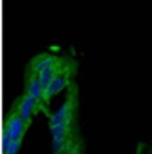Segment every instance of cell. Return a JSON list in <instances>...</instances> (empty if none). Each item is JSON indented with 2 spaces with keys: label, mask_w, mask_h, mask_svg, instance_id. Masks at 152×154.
<instances>
[{
  "label": "cell",
  "mask_w": 152,
  "mask_h": 154,
  "mask_svg": "<svg viewBox=\"0 0 152 154\" xmlns=\"http://www.w3.org/2000/svg\"><path fill=\"white\" fill-rule=\"evenodd\" d=\"M38 106H39V102L36 99H32V97H29V95H23V97L18 100V106H16V111H14V113L20 116L22 120L29 122L31 116L34 115V111H36Z\"/></svg>",
  "instance_id": "3"
},
{
  "label": "cell",
  "mask_w": 152,
  "mask_h": 154,
  "mask_svg": "<svg viewBox=\"0 0 152 154\" xmlns=\"http://www.w3.org/2000/svg\"><path fill=\"white\" fill-rule=\"evenodd\" d=\"M25 95L36 99L38 102L43 100V84L39 82V79L36 75H31L25 82Z\"/></svg>",
  "instance_id": "6"
},
{
  "label": "cell",
  "mask_w": 152,
  "mask_h": 154,
  "mask_svg": "<svg viewBox=\"0 0 152 154\" xmlns=\"http://www.w3.org/2000/svg\"><path fill=\"white\" fill-rule=\"evenodd\" d=\"M25 127H27V122L22 120L16 113L7 118V124H5V133L9 134V138L13 140H22L23 134H25Z\"/></svg>",
  "instance_id": "2"
},
{
  "label": "cell",
  "mask_w": 152,
  "mask_h": 154,
  "mask_svg": "<svg viewBox=\"0 0 152 154\" xmlns=\"http://www.w3.org/2000/svg\"><path fill=\"white\" fill-rule=\"evenodd\" d=\"M20 145H22V140H13L4 131V134H2V154H18Z\"/></svg>",
  "instance_id": "7"
},
{
  "label": "cell",
  "mask_w": 152,
  "mask_h": 154,
  "mask_svg": "<svg viewBox=\"0 0 152 154\" xmlns=\"http://www.w3.org/2000/svg\"><path fill=\"white\" fill-rule=\"evenodd\" d=\"M57 63H59V59H57L56 56H50V54L38 56V57L32 61V65H31V75H38L39 72H43L45 68L54 66V65H57Z\"/></svg>",
  "instance_id": "5"
},
{
  "label": "cell",
  "mask_w": 152,
  "mask_h": 154,
  "mask_svg": "<svg viewBox=\"0 0 152 154\" xmlns=\"http://www.w3.org/2000/svg\"><path fill=\"white\" fill-rule=\"evenodd\" d=\"M68 82H70V75H68V72L59 70L56 75L50 79V82L43 88V99H45V100L52 99L54 95H57L59 91H63V90L68 86Z\"/></svg>",
  "instance_id": "1"
},
{
  "label": "cell",
  "mask_w": 152,
  "mask_h": 154,
  "mask_svg": "<svg viewBox=\"0 0 152 154\" xmlns=\"http://www.w3.org/2000/svg\"><path fill=\"white\" fill-rule=\"evenodd\" d=\"M59 70H61V63H57V65H54V66H48V68H45V70H43V72H39L36 77L39 79V82H41V84H43V88H45V86L50 82V79L56 75Z\"/></svg>",
  "instance_id": "8"
},
{
  "label": "cell",
  "mask_w": 152,
  "mask_h": 154,
  "mask_svg": "<svg viewBox=\"0 0 152 154\" xmlns=\"http://www.w3.org/2000/svg\"><path fill=\"white\" fill-rule=\"evenodd\" d=\"M74 120V99H68L63 102L52 115H50V124H59V122H72Z\"/></svg>",
  "instance_id": "4"
}]
</instances>
